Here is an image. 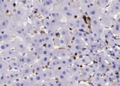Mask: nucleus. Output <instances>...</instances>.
Wrapping results in <instances>:
<instances>
[{"label":"nucleus","instance_id":"obj_11","mask_svg":"<svg viewBox=\"0 0 120 86\" xmlns=\"http://www.w3.org/2000/svg\"><path fill=\"white\" fill-rule=\"evenodd\" d=\"M57 33L59 34L60 36L61 37H68L71 36V30L65 26L64 24H61L60 28L58 30Z\"/></svg>","mask_w":120,"mask_h":86},{"label":"nucleus","instance_id":"obj_18","mask_svg":"<svg viewBox=\"0 0 120 86\" xmlns=\"http://www.w3.org/2000/svg\"><path fill=\"white\" fill-rule=\"evenodd\" d=\"M50 59L51 58L49 56H40L38 59V63L44 67L46 65H48V63L50 62Z\"/></svg>","mask_w":120,"mask_h":86},{"label":"nucleus","instance_id":"obj_20","mask_svg":"<svg viewBox=\"0 0 120 86\" xmlns=\"http://www.w3.org/2000/svg\"><path fill=\"white\" fill-rule=\"evenodd\" d=\"M91 28H97L101 26V20L99 18H91Z\"/></svg>","mask_w":120,"mask_h":86},{"label":"nucleus","instance_id":"obj_13","mask_svg":"<svg viewBox=\"0 0 120 86\" xmlns=\"http://www.w3.org/2000/svg\"><path fill=\"white\" fill-rule=\"evenodd\" d=\"M19 70H20L23 77H28L33 73V69L32 65H29L26 64L24 65Z\"/></svg>","mask_w":120,"mask_h":86},{"label":"nucleus","instance_id":"obj_17","mask_svg":"<svg viewBox=\"0 0 120 86\" xmlns=\"http://www.w3.org/2000/svg\"><path fill=\"white\" fill-rule=\"evenodd\" d=\"M9 69V64L3 58L0 57V73H5Z\"/></svg>","mask_w":120,"mask_h":86},{"label":"nucleus","instance_id":"obj_12","mask_svg":"<svg viewBox=\"0 0 120 86\" xmlns=\"http://www.w3.org/2000/svg\"><path fill=\"white\" fill-rule=\"evenodd\" d=\"M11 22V20L10 17L6 16H2L0 18V30H4L5 29H8Z\"/></svg>","mask_w":120,"mask_h":86},{"label":"nucleus","instance_id":"obj_7","mask_svg":"<svg viewBox=\"0 0 120 86\" xmlns=\"http://www.w3.org/2000/svg\"><path fill=\"white\" fill-rule=\"evenodd\" d=\"M53 9L57 11L58 12L60 13L63 16V14L70 9V4L68 3L60 1V2L57 3L56 5H54Z\"/></svg>","mask_w":120,"mask_h":86},{"label":"nucleus","instance_id":"obj_27","mask_svg":"<svg viewBox=\"0 0 120 86\" xmlns=\"http://www.w3.org/2000/svg\"><path fill=\"white\" fill-rule=\"evenodd\" d=\"M53 2L54 3V4H57L58 2H60V0H52Z\"/></svg>","mask_w":120,"mask_h":86},{"label":"nucleus","instance_id":"obj_8","mask_svg":"<svg viewBox=\"0 0 120 86\" xmlns=\"http://www.w3.org/2000/svg\"><path fill=\"white\" fill-rule=\"evenodd\" d=\"M11 33H13L17 36H19L21 38H24L27 34H28L27 32V30L26 28V26H22V25H18L14 28V29L11 31Z\"/></svg>","mask_w":120,"mask_h":86},{"label":"nucleus","instance_id":"obj_9","mask_svg":"<svg viewBox=\"0 0 120 86\" xmlns=\"http://www.w3.org/2000/svg\"><path fill=\"white\" fill-rule=\"evenodd\" d=\"M120 12V4L117 3L116 1H113L111 3L107 9V13L111 15L112 16H114L117 15Z\"/></svg>","mask_w":120,"mask_h":86},{"label":"nucleus","instance_id":"obj_14","mask_svg":"<svg viewBox=\"0 0 120 86\" xmlns=\"http://www.w3.org/2000/svg\"><path fill=\"white\" fill-rule=\"evenodd\" d=\"M20 53H19L18 51H16L15 50H14V48L10 49V50H7L2 53V56L4 57L7 59H14L16 58Z\"/></svg>","mask_w":120,"mask_h":86},{"label":"nucleus","instance_id":"obj_4","mask_svg":"<svg viewBox=\"0 0 120 86\" xmlns=\"http://www.w3.org/2000/svg\"><path fill=\"white\" fill-rule=\"evenodd\" d=\"M13 46L14 49L20 54H26L29 51L28 45L24 41H21L18 39H15L13 41Z\"/></svg>","mask_w":120,"mask_h":86},{"label":"nucleus","instance_id":"obj_21","mask_svg":"<svg viewBox=\"0 0 120 86\" xmlns=\"http://www.w3.org/2000/svg\"><path fill=\"white\" fill-rule=\"evenodd\" d=\"M32 67L33 71L35 72V73H40L44 70V67L41 65H40L38 62L34 63L32 65Z\"/></svg>","mask_w":120,"mask_h":86},{"label":"nucleus","instance_id":"obj_22","mask_svg":"<svg viewBox=\"0 0 120 86\" xmlns=\"http://www.w3.org/2000/svg\"><path fill=\"white\" fill-rule=\"evenodd\" d=\"M69 69H70V71L71 73V75H75V74H79L81 72V67L78 66L75 64H73L71 67H69Z\"/></svg>","mask_w":120,"mask_h":86},{"label":"nucleus","instance_id":"obj_6","mask_svg":"<svg viewBox=\"0 0 120 86\" xmlns=\"http://www.w3.org/2000/svg\"><path fill=\"white\" fill-rule=\"evenodd\" d=\"M75 20L76 30H81L89 32V28L88 27V25L86 24L85 21L82 18L81 16L75 17Z\"/></svg>","mask_w":120,"mask_h":86},{"label":"nucleus","instance_id":"obj_19","mask_svg":"<svg viewBox=\"0 0 120 86\" xmlns=\"http://www.w3.org/2000/svg\"><path fill=\"white\" fill-rule=\"evenodd\" d=\"M31 20H32V26L36 29L41 28L43 26V22L39 19V18H38L34 17V18H32Z\"/></svg>","mask_w":120,"mask_h":86},{"label":"nucleus","instance_id":"obj_15","mask_svg":"<svg viewBox=\"0 0 120 86\" xmlns=\"http://www.w3.org/2000/svg\"><path fill=\"white\" fill-rule=\"evenodd\" d=\"M32 40L36 43L38 47H44V40L42 38V34H35L34 36H32Z\"/></svg>","mask_w":120,"mask_h":86},{"label":"nucleus","instance_id":"obj_25","mask_svg":"<svg viewBox=\"0 0 120 86\" xmlns=\"http://www.w3.org/2000/svg\"><path fill=\"white\" fill-rule=\"evenodd\" d=\"M26 30H27V32L28 34H30V36H31V34H34L35 32V30H36V29L34 28V26H32V24H30V23H28V24H26Z\"/></svg>","mask_w":120,"mask_h":86},{"label":"nucleus","instance_id":"obj_29","mask_svg":"<svg viewBox=\"0 0 120 86\" xmlns=\"http://www.w3.org/2000/svg\"><path fill=\"white\" fill-rule=\"evenodd\" d=\"M82 1H83V0H78V1H79V3H80V2H81Z\"/></svg>","mask_w":120,"mask_h":86},{"label":"nucleus","instance_id":"obj_23","mask_svg":"<svg viewBox=\"0 0 120 86\" xmlns=\"http://www.w3.org/2000/svg\"><path fill=\"white\" fill-rule=\"evenodd\" d=\"M111 30L115 36H120V24L114 22L111 26Z\"/></svg>","mask_w":120,"mask_h":86},{"label":"nucleus","instance_id":"obj_1","mask_svg":"<svg viewBox=\"0 0 120 86\" xmlns=\"http://www.w3.org/2000/svg\"><path fill=\"white\" fill-rule=\"evenodd\" d=\"M103 14V9L97 3H94L90 5L86 10V14L90 18H101Z\"/></svg>","mask_w":120,"mask_h":86},{"label":"nucleus","instance_id":"obj_26","mask_svg":"<svg viewBox=\"0 0 120 86\" xmlns=\"http://www.w3.org/2000/svg\"><path fill=\"white\" fill-rule=\"evenodd\" d=\"M26 57V65H32L34 63L36 62V60L34 59L32 57H30L28 55H25Z\"/></svg>","mask_w":120,"mask_h":86},{"label":"nucleus","instance_id":"obj_3","mask_svg":"<svg viewBox=\"0 0 120 86\" xmlns=\"http://www.w3.org/2000/svg\"><path fill=\"white\" fill-rule=\"evenodd\" d=\"M14 16L15 18V21L17 22H25L27 19V14L26 10L19 6L17 7L15 9Z\"/></svg>","mask_w":120,"mask_h":86},{"label":"nucleus","instance_id":"obj_16","mask_svg":"<svg viewBox=\"0 0 120 86\" xmlns=\"http://www.w3.org/2000/svg\"><path fill=\"white\" fill-rule=\"evenodd\" d=\"M49 68L52 69L54 70H56L58 68H60V58L58 59H51L50 62L48 63Z\"/></svg>","mask_w":120,"mask_h":86},{"label":"nucleus","instance_id":"obj_5","mask_svg":"<svg viewBox=\"0 0 120 86\" xmlns=\"http://www.w3.org/2000/svg\"><path fill=\"white\" fill-rule=\"evenodd\" d=\"M100 20H101L102 26L104 28H105V27L110 28L114 23L113 17L109 14H108L107 12H103V14H102L100 18Z\"/></svg>","mask_w":120,"mask_h":86},{"label":"nucleus","instance_id":"obj_10","mask_svg":"<svg viewBox=\"0 0 120 86\" xmlns=\"http://www.w3.org/2000/svg\"><path fill=\"white\" fill-rule=\"evenodd\" d=\"M91 62V59L90 56H82L80 58L75 59L74 64L81 67V66H85L86 65H89Z\"/></svg>","mask_w":120,"mask_h":86},{"label":"nucleus","instance_id":"obj_28","mask_svg":"<svg viewBox=\"0 0 120 86\" xmlns=\"http://www.w3.org/2000/svg\"><path fill=\"white\" fill-rule=\"evenodd\" d=\"M113 1H115L117 3H118L119 4H120V0H113Z\"/></svg>","mask_w":120,"mask_h":86},{"label":"nucleus","instance_id":"obj_2","mask_svg":"<svg viewBox=\"0 0 120 86\" xmlns=\"http://www.w3.org/2000/svg\"><path fill=\"white\" fill-rule=\"evenodd\" d=\"M34 8L36 10V11L42 16H43L44 18H48L50 16V9L48 8V7H46L45 5H44L42 3H41V2H40V1H38L36 3H34Z\"/></svg>","mask_w":120,"mask_h":86},{"label":"nucleus","instance_id":"obj_24","mask_svg":"<svg viewBox=\"0 0 120 86\" xmlns=\"http://www.w3.org/2000/svg\"><path fill=\"white\" fill-rule=\"evenodd\" d=\"M110 0H96V3L101 6L103 9L106 8L109 4Z\"/></svg>","mask_w":120,"mask_h":86},{"label":"nucleus","instance_id":"obj_30","mask_svg":"<svg viewBox=\"0 0 120 86\" xmlns=\"http://www.w3.org/2000/svg\"><path fill=\"white\" fill-rule=\"evenodd\" d=\"M118 71H119V74H120V69H119V70H118Z\"/></svg>","mask_w":120,"mask_h":86}]
</instances>
